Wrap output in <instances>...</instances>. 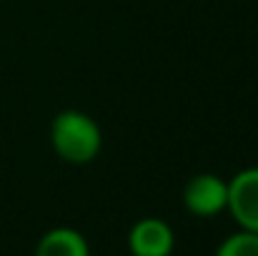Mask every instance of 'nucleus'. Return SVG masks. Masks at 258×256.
<instances>
[{"instance_id":"2","label":"nucleus","mask_w":258,"mask_h":256,"mask_svg":"<svg viewBox=\"0 0 258 256\" xmlns=\"http://www.w3.org/2000/svg\"><path fill=\"white\" fill-rule=\"evenodd\" d=\"M183 206L198 219H213L228 206V181L218 173H196L183 186Z\"/></svg>"},{"instance_id":"6","label":"nucleus","mask_w":258,"mask_h":256,"mask_svg":"<svg viewBox=\"0 0 258 256\" xmlns=\"http://www.w3.org/2000/svg\"><path fill=\"white\" fill-rule=\"evenodd\" d=\"M216 256H258V234L238 229L218 244Z\"/></svg>"},{"instance_id":"1","label":"nucleus","mask_w":258,"mask_h":256,"mask_svg":"<svg viewBox=\"0 0 258 256\" xmlns=\"http://www.w3.org/2000/svg\"><path fill=\"white\" fill-rule=\"evenodd\" d=\"M50 146L55 156L73 166H86L98 159L103 148V131L93 116L68 108L50 123Z\"/></svg>"},{"instance_id":"4","label":"nucleus","mask_w":258,"mask_h":256,"mask_svg":"<svg viewBox=\"0 0 258 256\" xmlns=\"http://www.w3.org/2000/svg\"><path fill=\"white\" fill-rule=\"evenodd\" d=\"M175 249V231L166 219H138L128 231L131 256H171Z\"/></svg>"},{"instance_id":"5","label":"nucleus","mask_w":258,"mask_h":256,"mask_svg":"<svg viewBox=\"0 0 258 256\" xmlns=\"http://www.w3.org/2000/svg\"><path fill=\"white\" fill-rule=\"evenodd\" d=\"M33 256H90V244L78 229L55 226L40 236Z\"/></svg>"},{"instance_id":"3","label":"nucleus","mask_w":258,"mask_h":256,"mask_svg":"<svg viewBox=\"0 0 258 256\" xmlns=\"http://www.w3.org/2000/svg\"><path fill=\"white\" fill-rule=\"evenodd\" d=\"M238 229L258 234V166L238 171L228 181V206Z\"/></svg>"}]
</instances>
